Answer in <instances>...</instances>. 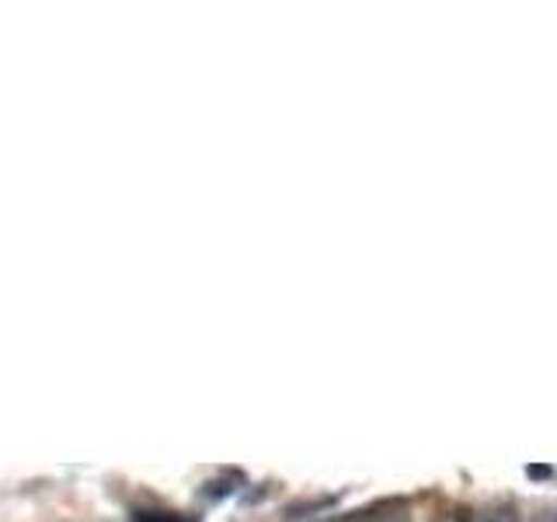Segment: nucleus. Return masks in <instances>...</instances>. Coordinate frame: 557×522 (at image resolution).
<instances>
[{
	"mask_svg": "<svg viewBox=\"0 0 557 522\" xmlns=\"http://www.w3.org/2000/svg\"><path fill=\"white\" fill-rule=\"evenodd\" d=\"M463 522H519L512 509H484V512H474L467 515Z\"/></svg>",
	"mask_w": 557,
	"mask_h": 522,
	"instance_id": "f257e3e1",
	"label": "nucleus"
},
{
	"mask_svg": "<svg viewBox=\"0 0 557 522\" xmlns=\"http://www.w3.org/2000/svg\"><path fill=\"white\" fill-rule=\"evenodd\" d=\"M550 522H557V515H550Z\"/></svg>",
	"mask_w": 557,
	"mask_h": 522,
	"instance_id": "f03ea898",
	"label": "nucleus"
}]
</instances>
